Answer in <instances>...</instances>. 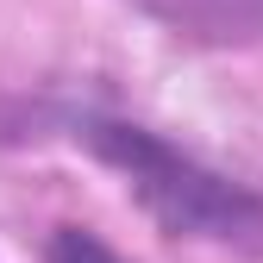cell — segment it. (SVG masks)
<instances>
[{"label": "cell", "mask_w": 263, "mask_h": 263, "mask_svg": "<svg viewBox=\"0 0 263 263\" xmlns=\"http://www.w3.org/2000/svg\"><path fill=\"white\" fill-rule=\"evenodd\" d=\"M132 7L182 44H207V50L263 44V0H132Z\"/></svg>", "instance_id": "7a4b0ae2"}, {"label": "cell", "mask_w": 263, "mask_h": 263, "mask_svg": "<svg viewBox=\"0 0 263 263\" xmlns=\"http://www.w3.org/2000/svg\"><path fill=\"white\" fill-rule=\"evenodd\" d=\"M76 138L125 176V188L144 201V213L163 232L263 257V194H251L245 182L207 170L201 157L163 144L157 132L125 125V119H82Z\"/></svg>", "instance_id": "6da1fadb"}, {"label": "cell", "mask_w": 263, "mask_h": 263, "mask_svg": "<svg viewBox=\"0 0 263 263\" xmlns=\"http://www.w3.org/2000/svg\"><path fill=\"white\" fill-rule=\"evenodd\" d=\"M50 263H125V257L107 251L94 232H82V226H63V232L50 238Z\"/></svg>", "instance_id": "3957f363"}]
</instances>
